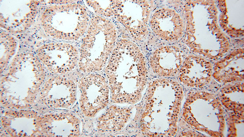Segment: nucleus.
I'll use <instances>...</instances> for the list:
<instances>
[{
  "label": "nucleus",
  "instance_id": "obj_1",
  "mask_svg": "<svg viewBox=\"0 0 244 137\" xmlns=\"http://www.w3.org/2000/svg\"><path fill=\"white\" fill-rule=\"evenodd\" d=\"M115 49L114 63L105 69V76L110 89L111 100L118 103L128 101L131 79L144 86L146 67L143 53L133 41L123 40Z\"/></svg>",
  "mask_w": 244,
  "mask_h": 137
},
{
  "label": "nucleus",
  "instance_id": "obj_2",
  "mask_svg": "<svg viewBox=\"0 0 244 137\" xmlns=\"http://www.w3.org/2000/svg\"><path fill=\"white\" fill-rule=\"evenodd\" d=\"M79 103L82 112L92 118L107 107L111 101V91L107 79L103 74H87L78 82Z\"/></svg>",
  "mask_w": 244,
  "mask_h": 137
},
{
  "label": "nucleus",
  "instance_id": "obj_3",
  "mask_svg": "<svg viewBox=\"0 0 244 137\" xmlns=\"http://www.w3.org/2000/svg\"><path fill=\"white\" fill-rule=\"evenodd\" d=\"M122 7L124 12L122 20L133 37L141 39L146 34L152 8V1H126Z\"/></svg>",
  "mask_w": 244,
  "mask_h": 137
},
{
  "label": "nucleus",
  "instance_id": "obj_4",
  "mask_svg": "<svg viewBox=\"0 0 244 137\" xmlns=\"http://www.w3.org/2000/svg\"><path fill=\"white\" fill-rule=\"evenodd\" d=\"M177 17L174 12L168 8L159 9L151 16L150 27L159 38L167 41H172L177 37L174 29L175 21Z\"/></svg>",
  "mask_w": 244,
  "mask_h": 137
},
{
  "label": "nucleus",
  "instance_id": "obj_5",
  "mask_svg": "<svg viewBox=\"0 0 244 137\" xmlns=\"http://www.w3.org/2000/svg\"><path fill=\"white\" fill-rule=\"evenodd\" d=\"M70 47L66 44L51 43L44 46L39 50L40 59L48 66L56 67L63 72L70 71L62 61L64 58H71L73 56L64 57L73 54L70 49Z\"/></svg>",
  "mask_w": 244,
  "mask_h": 137
},
{
  "label": "nucleus",
  "instance_id": "obj_6",
  "mask_svg": "<svg viewBox=\"0 0 244 137\" xmlns=\"http://www.w3.org/2000/svg\"><path fill=\"white\" fill-rule=\"evenodd\" d=\"M176 49L173 46H164L157 48L153 52L150 59V66L157 74L168 76L174 70Z\"/></svg>",
  "mask_w": 244,
  "mask_h": 137
}]
</instances>
